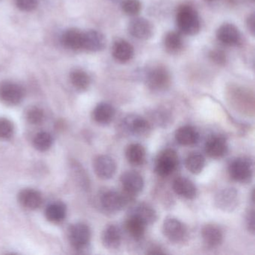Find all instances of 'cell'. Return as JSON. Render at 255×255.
<instances>
[{"label":"cell","instance_id":"6da1fadb","mask_svg":"<svg viewBox=\"0 0 255 255\" xmlns=\"http://www.w3.org/2000/svg\"><path fill=\"white\" fill-rule=\"evenodd\" d=\"M176 23L179 31L186 35H196L201 28L198 13L189 5L179 7L176 14Z\"/></svg>","mask_w":255,"mask_h":255},{"label":"cell","instance_id":"7a4b0ae2","mask_svg":"<svg viewBox=\"0 0 255 255\" xmlns=\"http://www.w3.org/2000/svg\"><path fill=\"white\" fill-rule=\"evenodd\" d=\"M147 87L153 92H162L168 89L171 83V75L165 67L156 65L148 68L144 74Z\"/></svg>","mask_w":255,"mask_h":255},{"label":"cell","instance_id":"3957f363","mask_svg":"<svg viewBox=\"0 0 255 255\" xmlns=\"http://www.w3.org/2000/svg\"><path fill=\"white\" fill-rule=\"evenodd\" d=\"M91 237L90 228L82 222L71 225L68 231L70 243L72 247L79 252H84L89 249Z\"/></svg>","mask_w":255,"mask_h":255},{"label":"cell","instance_id":"277c9868","mask_svg":"<svg viewBox=\"0 0 255 255\" xmlns=\"http://www.w3.org/2000/svg\"><path fill=\"white\" fill-rule=\"evenodd\" d=\"M253 161L248 157H238L231 161L228 172L233 180L239 183H249L252 180L254 171Z\"/></svg>","mask_w":255,"mask_h":255},{"label":"cell","instance_id":"5b68a950","mask_svg":"<svg viewBox=\"0 0 255 255\" xmlns=\"http://www.w3.org/2000/svg\"><path fill=\"white\" fill-rule=\"evenodd\" d=\"M131 198L125 192L120 193L117 191L106 190L100 195V205L107 213H117L128 204Z\"/></svg>","mask_w":255,"mask_h":255},{"label":"cell","instance_id":"8992f818","mask_svg":"<svg viewBox=\"0 0 255 255\" xmlns=\"http://www.w3.org/2000/svg\"><path fill=\"white\" fill-rule=\"evenodd\" d=\"M178 154L175 150L167 148L158 154L155 161V171L162 177L172 174L178 166Z\"/></svg>","mask_w":255,"mask_h":255},{"label":"cell","instance_id":"52a82bcc","mask_svg":"<svg viewBox=\"0 0 255 255\" xmlns=\"http://www.w3.org/2000/svg\"><path fill=\"white\" fill-rule=\"evenodd\" d=\"M122 129L129 135L143 136L150 130V124L144 118L138 115L131 114L122 121Z\"/></svg>","mask_w":255,"mask_h":255},{"label":"cell","instance_id":"ba28073f","mask_svg":"<svg viewBox=\"0 0 255 255\" xmlns=\"http://www.w3.org/2000/svg\"><path fill=\"white\" fill-rule=\"evenodd\" d=\"M162 231L165 237L174 243H182L187 237V228L183 222L175 218L168 217L165 219Z\"/></svg>","mask_w":255,"mask_h":255},{"label":"cell","instance_id":"9c48e42d","mask_svg":"<svg viewBox=\"0 0 255 255\" xmlns=\"http://www.w3.org/2000/svg\"><path fill=\"white\" fill-rule=\"evenodd\" d=\"M23 98V90L12 82H3L0 84V100L8 106L20 104Z\"/></svg>","mask_w":255,"mask_h":255},{"label":"cell","instance_id":"30bf717a","mask_svg":"<svg viewBox=\"0 0 255 255\" xmlns=\"http://www.w3.org/2000/svg\"><path fill=\"white\" fill-rule=\"evenodd\" d=\"M122 183L125 192L132 197L139 194L144 188V182L142 176L134 171H128L121 176Z\"/></svg>","mask_w":255,"mask_h":255},{"label":"cell","instance_id":"8fae6325","mask_svg":"<svg viewBox=\"0 0 255 255\" xmlns=\"http://www.w3.org/2000/svg\"><path fill=\"white\" fill-rule=\"evenodd\" d=\"M95 174L103 180H109L113 177L116 172V163L113 158L107 155H100L93 162Z\"/></svg>","mask_w":255,"mask_h":255},{"label":"cell","instance_id":"7c38bea8","mask_svg":"<svg viewBox=\"0 0 255 255\" xmlns=\"http://www.w3.org/2000/svg\"><path fill=\"white\" fill-rule=\"evenodd\" d=\"M128 31L137 39L148 40L153 36V26L149 20L142 17H137L129 22Z\"/></svg>","mask_w":255,"mask_h":255},{"label":"cell","instance_id":"4fadbf2b","mask_svg":"<svg viewBox=\"0 0 255 255\" xmlns=\"http://www.w3.org/2000/svg\"><path fill=\"white\" fill-rule=\"evenodd\" d=\"M215 203L223 211H233L238 204V192L234 188L222 189L216 194Z\"/></svg>","mask_w":255,"mask_h":255},{"label":"cell","instance_id":"5bb4252c","mask_svg":"<svg viewBox=\"0 0 255 255\" xmlns=\"http://www.w3.org/2000/svg\"><path fill=\"white\" fill-rule=\"evenodd\" d=\"M218 40L225 45L237 46L241 41V34L239 29L231 23H225L216 32Z\"/></svg>","mask_w":255,"mask_h":255},{"label":"cell","instance_id":"9a60e30c","mask_svg":"<svg viewBox=\"0 0 255 255\" xmlns=\"http://www.w3.org/2000/svg\"><path fill=\"white\" fill-rule=\"evenodd\" d=\"M228 151L226 138L222 135L210 137L205 144V152L210 157L219 159L225 156Z\"/></svg>","mask_w":255,"mask_h":255},{"label":"cell","instance_id":"2e32d148","mask_svg":"<svg viewBox=\"0 0 255 255\" xmlns=\"http://www.w3.org/2000/svg\"><path fill=\"white\" fill-rule=\"evenodd\" d=\"M107 45V40L101 32L89 30L83 32V49L91 52H99Z\"/></svg>","mask_w":255,"mask_h":255},{"label":"cell","instance_id":"e0dca14e","mask_svg":"<svg viewBox=\"0 0 255 255\" xmlns=\"http://www.w3.org/2000/svg\"><path fill=\"white\" fill-rule=\"evenodd\" d=\"M18 201L20 205L27 210H35L42 204V195L33 189H24L18 194Z\"/></svg>","mask_w":255,"mask_h":255},{"label":"cell","instance_id":"ac0fdd59","mask_svg":"<svg viewBox=\"0 0 255 255\" xmlns=\"http://www.w3.org/2000/svg\"><path fill=\"white\" fill-rule=\"evenodd\" d=\"M112 54L118 62L126 63L133 57L134 48L125 40L118 39L115 41L112 47Z\"/></svg>","mask_w":255,"mask_h":255},{"label":"cell","instance_id":"d6986e66","mask_svg":"<svg viewBox=\"0 0 255 255\" xmlns=\"http://www.w3.org/2000/svg\"><path fill=\"white\" fill-rule=\"evenodd\" d=\"M201 237L204 244L211 249L219 247L223 241L222 230L214 225H207L203 227Z\"/></svg>","mask_w":255,"mask_h":255},{"label":"cell","instance_id":"ffe728a7","mask_svg":"<svg viewBox=\"0 0 255 255\" xmlns=\"http://www.w3.org/2000/svg\"><path fill=\"white\" fill-rule=\"evenodd\" d=\"M173 189L177 195L186 199H193L197 195L196 186L190 180L184 177H179L174 180Z\"/></svg>","mask_w":255,"mask_h":255},{"label":"cell","instance_id":"44dd1931","mask_svg":"<svg viewBox=\"0 0 255 255\" xmlns=\"http://www.w3.org/2000/svg\"><path fill=\"white\" fill-rule=\"evenodd\" d=\"M199 139V133L192 126L180 127L175 132V140L180 145L190 146L196 144Z\"/></svg>","mask_w":255,"mask_h":255},{"label":"cell","instance_id":"7402d4cb","mask_svg":"<svg viewBox=\"0 0 255 255\" xmlns=\"http://www.w3.org/2000/svg\"><path fill=\"white\" fill-rule=\"evenodd\" d=\"M101 239L103 245L107 249H117L122 243V232L116 225H108L103 231Z\"/></svg>","mask_w":255,"mask_h":255},{"label":"cell","instance_id":"603a6c76","mask_svg":"<svg viewBox=\"0 0 255 255\" xmlns=\"http://www.w3.org/2000/svg\"><path fill=\"white\" fill-rule=\"evenodd\" d=\"M116 114L114 107L108 103L98 104L93 110L92 117L96 123L101 125H109L113 120Z\"/></svg>","mask_w":255,"mask_h":255},{"label":"cell","instance_id":"cb8c5ba5","mask_svg":"<svg viewBox=\"0 0 255 255\" xmlns=\"http://www.w3.org/2000/svg\"><path fill=\"white\" fill-rule=\"evenodd\" d=\"M131 216L138 218L142 221L145 225H152L157 219V213L153 207L145 203H141L135 206L131 210Z\"/></svg>","mask_w":255,"mask_h":255},{"label":"cell","instance_id":"d4e9b609","mask_svg":"<svg viewBox=\"0 0 255 255\" xmlns=\"http://www.w3.org/2000/svg\"><path fill=\"white\" fill-rule=\"evenodd\" d=\"M147 226L142 221L131 215H129L128 220L125 222L127 232L135 241H140L144 238Z\"/></svg>","mask_w":255,"mask_h":255},{"label":"cell","instance_id":"484cf974","mask_svg":"<svg viewBox=\"0 0 255 255\" xmlns=\"http://www.w3.org/2000/svg\"><path fill=\"white\" fill-rule=\"evenodd\" d=\"M62 41L63 45L69 50L83 49V32L75 28H71L64 32Z\"/></svg>","mask_w":255,"mask_h":255},{"label":"cell","instance_id":"4316f807","mask_svg":"<svg viewBox=\"0 0 255 255\" xmlns=\"http://www.w3.org/2000/svg\"><path fill=\"white\" fill-rule=\"evenodd\" d=\"M125 154L128 162L135 166H139L145 162V149L141 144L138 143L129 144L127 148Z\"/></svg>","mask_w":255,"mask_h":255},{"label":"cell","instance_id":"83f0119b","mask_svg":"<svg viewBox=\"0 0 255 255\" xmlns=\"http://www.w3.org/2000/svg\"><path fill=\"white\" fill-rule=\"evenodd\" d=\"M66 206L62 202H54L47 206L45 216L49 222L53 223L62 222L66 217Z\"/></svg>","mask_w":255,"mask_h":255},{"label":"cell","instance_id":"f1b7e54d","mask_svg":"<svg viewBox=\"0 0 255 255\" xmlns=\"http://www.w3.org/2000/svg\"><path fill=\"white\" fill-rule=\"evenodd\" d=\"M70 79L74 87L78 91H86L90 86V77L83 70H73L70 74Z\"/></svg>","mask_w":255,"mask_h":255},{"label":"cell","instance_id":"f546056e","mask_svg":"<svg viewBox=\"0 0 255 255\" xmlns=\"http://www.w3.org/2000/svg\"><path fill=\"white\" fill-rule=\"evenodd\" d=\"M183 41L180 32H169L164 38L165 50L171 54L178 53L183 48Z\"/></svg>","mask_w":255,"mask_h":255},{"label":"cell","instance_id":"4dcf8cb0","mask_svg":"<svg viewBox=\"0 0 255 255\" xmlns=\"http://www.w3.org/2000/svg\"><path fill=\"white\" fill-rule=\"evenodd\" d=\"M185 165L192 174H199L205 166V158L201 153H192L186 157Z\"/></svg>","mask_w":255,"mask_h":255},{"label":"cell","instance_id":"1f68e13d","mask_svg":"<svg viewBox=\"0 0 255 255\" xmlns=\"http://www.w3.org/2000/svg\"><path fill=\"white\" fill-rule=\"evenodd\" d=\"M53 143V137L47 132H38L33 138L34 147L38 151H47L52 147Z\"/></svg>","mask_w":255,"mask_h":255},{"label":"cell","instance_id":"d6a6232c","mask_svg":"<svg viewBox=\"0 0 255 255\" xmlns=\"http://www.w3.org/2000/svg\"><path fill=\"white\" fill-rule=\"evenodd\" d=\"M45 115L42 109L38 107H30L26 112V119L31 125H41L44 122Z\"/></svg>","mask_w":255,"mask_h":255},{"label":"cell","instance_id":"836d02e7","mask_svg":"<svg viewBox=\"0 0 255 255\" xmlns=\"http://www.w3.org/2000/svg\"><path fill=\"white\" fill-rule=\"evenodd\" d=\"M122 8L124 12L129 16H135L139 14L141 10L140 0H123Z\"/></svg>","mask_w":255,"mask_h":255},{"label":"cell","instance_id":"e575fe53","mask_svg":"<svg viewBox=\"0 0 255 255\" xmlns=\"http://www.w3.org/2000/svg\"><path fill=\"white\" fill-rule=\"evenodd\" d=\"M14 125L7 119H0V139H9L14 134Z\"/></svg>","mask_w":255,"mask_h":255},{"label":"cell","instance_id":"d590c367","mask_svg":"<svg viewBox=\"0 0 255 255\" xmlns=\"http://www.w3.org/2000/svg\"><path fill=\"white\" fill-rule=\"evenodd\" d=\"M18 8L23 11H32L36 8L38 0H16Z\"/></svg>","mask_w":255,"mask_h":255},{"label":"cell","instance_id":"8d00e7d4","mask_svg":"<svg viewBox=\"0 0 255 255\" xmlns=\"http://www.w3.org/2000/svg\"><path fill=\"white\" fill-rule=\"evenodd\" d=\"M210 58L217 65H222L226 62V55L222 50H212L210 53Z\"/></svg>","mask_w":255,"mask_h":255},{"label":"cell","instance_id":"74e56055","mask_svg":"<svg viewBox=\"0 0 255 255\" xmlns=\"http://www.w3.org/2000/svg\"><path fill=\"white\" fill-rule=\"evenodd\" d=\"M246 222H247L249 231L252 234H255V212H254V210H250L248 213Z\"/></svg>","mask_w":255,"mask_h":255},{"label":"cell","instance_id":"f35d334b","mask_svg":"<svg viewBox=\"0 0 255 255\" xmlns=\"http://www.w3.org/2000/svg\"><path fill=\"white\" fill-rule=\"evenodd\" d=\"M255 14H252L249 16L247 21H246L248 29L252 34V35H255Z\"/></svg>","mask_w":255,"mask_h":255},{"label":"cell","instance_id":"ab89813d","mask_svg":"<svg viewBox=\"0 0 255 255\" xmlns=\"http://www.w3.org/2000/svg\"><path fill=\"white\" fill-rule=\"evenodd\" d=\"M110 1L115 2V3H119V2H122L123 0H110Z\"/></svg>","mask_w":255,"mask_h":255},{"label":"cell","instance_id":"60d3db41","mask_svg":"<svg viewBox=\"0 0 255 255\" xmlns=\"http://www.w3.org/2000/svg\"><path fill=\"white\" fill-rule=\"evenodd\" d=\"M206 1H209V2H212V1H214V0H206Z\"/></svg>","mask_w":255,"mask_h":255}]
</instances>
